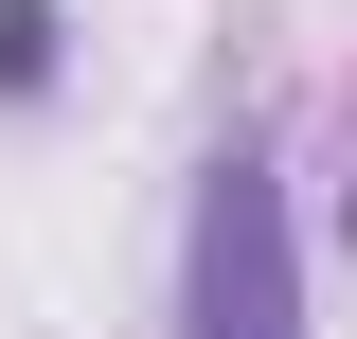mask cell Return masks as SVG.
<instances>
[{"mask_svg":"<svg viewBox=\"0 0 357 339\" xmlns=\"http://www.w3.org/2000/svg\"><path fill=\"white\" fill-rule=\"evenodd\" d=\"M178 339H304V232H286V143L232 107L197 214H178Z\"/></svg>","mask_w":357,"mask_h":339,"instance_id":"6da1fadb","label":"cell"},{"mask_svg":"<svg viewBox=\"0 0 357 339\" xmlns=\"http://www.w3.org/2000/svg\"><path fill=\"white\" fill-rule=\"evenodd\" d=\"M321 232L357 250V72H340V179H321Z\"/></svg>","mask_w":357,"mask_h":339,"instance_id":"3957f363","label":"cell"},{"mask_svg":"<svg viewBox=\"0 0 357 339\" xmlns=\"http://www.w3.org/2000/svg\"><path fill=\"white\" fill-rule=\"evenodd\" d=\"M72 89V0H0V126H36Z\"/></svg>","mask_w":357,"mask_h":339,"instance_id":"7a4b0ae2","label":"cell"}]
</instances>
